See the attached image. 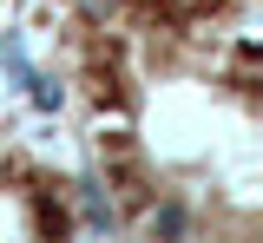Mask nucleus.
Masks as SVG:
<instances>
[{
  "mask_svg": "<svg viewBox=\"0 0 263 243\" xmlns=\"http://www.w3.org/2000/svg\"><path fill=\"white\" fill-rule=\"evenodd\" d=\"M92 105L105 177L152 237L257 243L263 39L92 33Z\"/></svg>",
  "mask_w": 263,
  "mask_h": 243,
  "instance_id": "nucleus-1",
  "label": "nucleus"
},
{
  "mask_svg": "<svg viewBox=\"0 0 263 243\" xmlns=\"http://www.w3.org/2000/svg\"><path fill=\"white\" fill-rule=\"evenodd\" d=\"M0 243H79L72 177L20 145H0Z\"/></svg>",
  "mask_w": 263,
  "mask_h": 243,
  "instance_id": "nucleus-2",
  "label": "nucleus"
},
{
  "mask_svg": "<svg viewBox=\"0 0 263 243\" xmlns=\"http://www.w3.org/2000/svg\"><path fill=\"white\" fill-rule=\"evenodd\" d=\"M79 33H178V39H263V0H79Z\"/></svg>",
  "mask_w": 263,
  "mask_h": 243,
  "instance_id": "nucleus-3",
  "label": "nucleus"
},
{
  "mask_svg": "<svg viewBox=\"0 0 263 243\" xmlns=\"http://www.w3.org/2000/svg\"><path fill=\"white\" fill-rule=\"evenodd\" d=\"M7 7H13V0H0V20H7Z\"/></svg>",
  "mask_w": 263,
  "mask_h": 243,
  "instance_id": "nucleus-4",
  "label": "nucleus"
}]
</instances>
